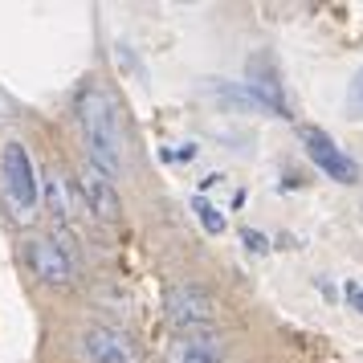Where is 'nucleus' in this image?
I'll return each mask as SVG.
<instances>
[{"mask_svg":"<svg viewBox=\"0 0 363 363\" xmlns=\"http://www.w3.org/2000/svg\"><path fill=\"white\" fill-rule=\"evenodd\" d=\"M0 192H4V200H9V208L21 225H29L37 216V196H41L37 167L29 160V147L17 143V139L4 143V151H0Z\"/></svg>","mask_w":363,"mask_h":363,"instance_id":"obj_2","label":"nucleus"},{"mask_svg":"<svg viewBox=\"0 0 363 363\" xmlns=\"http://www.w3.org/2000/svg\"><path fill=\"white\" fill-rule=\"evenodd\" d=\"M78 188H82V196H86V204H90V213L99 216V220H106V225H115L118 213H123V200H118L111 176H102L94 164H86L82 172H78Z\"/></svg>","mask_w":363,"mask_h":363,"instance_id":"obj_8","label":"nucleus"},{"mask_svg":"<svg viewBox=\"0 0 363 363\" xmlns=\"http://www.w3.org/2000/svg\"><path fill=\"white\" fill-rule=\"evenodd\" d=\"M164 318L176 330H184V335L208 330L216 323V302L200 286H172L164 294Z\"/></svg>","mask_w":363,"mask_h":363,"instance_id":"obj_3","label":"nucleus"},{"mask_svg":"<svg viewBox=\"0 0 363 363\" xmlns=\"http://www.w3.org/2000/svg\"><path fill=\"white\" fill-rule=\"evenodd\" d=\"M78 123H82L86 147H90V164L115 180L123 172V131H118V111L111 94L99 86H86L78 94Z\"/></svg>","mask_w":363,"mask_h":363,"instance_id":"obj_1","label":"nucleus"},{"mask_svg":"<svg viewBox=\"0 0 363 363\" xmlns=\"http://www.w3.org/2000/svg\"><path fill=\"white\" fill-rule=\"evenodd\" d=\"M298 139L306 143V155L327 172L330 180H339V184H355L359 180V164H355L351 155H343L339 143H335L327 131H318V127H298Z\"/></svg>","mask_w":363,"mask_h":363,"instance_id":"obj_5","label":"nucleus"},{"mask_svg":"<svg viewBox=\"0 0 363 363\" xmlns=\"http://www.w3.org/2000/svg\"><path fill=\"white\" fill-rule=\"evenodd\" d=\"M25 262H29V269L45 286H69L74 274H78L74 253L57 237H33V241H25Z\"/></svg>","mask_w":363,"mask_h":363,"instance_id":"obj_4","label":"nucleus"},{"mask_svg":"<svg viewBox=\"0 0 363 363\" xmlns=\"http://www.w3.org/2000/svg\"><path fill=\"white\" fill-rule=\"evenodd\" d=\"M192 208H196V216H200V225H204V229L208 233H225V216L216 213L213 204H208V200H192Z\"/></svg>","mask_w":363,"mask_h":363,"instance_id":"obj_10","label":"nucleus"},{"mask_svg":"<svg viewBox=\"0 0 363 363\" xmlns=\"http://www.w3.org/2000/svg\"><path fill=\"white\" fill-rule=\"evenodd\" d=\"M82 351L90 363H139V347L131 343V335L115 327H90L82 335Z\"/></svg>","mask_w":363,"mask_h":363,"instance_id":"obj_6","label":"nucleus"},{"mask_svg":"<svg viewBox=\"0 0 363 363\" xmlns=\"http://www.w3.org/2000/svg\"><path fill=\"white\" fill-rule=\"evenodd\" d=\"M241 237H245V241H249V249H253V253H265V249H269V241H265L262 233L245 229V233H241Z\"/></svg>","mask_w":363,"mask_h":363,"instance_id":"obj_12","label":"nucleus"},{"mask_svg":"<svg viewBox=\"0 0 363 363\" xmlns=\"http://www.w3.org/2000/svg\"><path fill=\"white\" fill-rule=\"evenodd\" d=\"M347 102H351V111H363V69L355 74V82H351V94H347Z\"/></svg>","mask_w":363,"mask_h":363,"instance_id":"obj_11","label":"nucleus"},{"mask_svg":"<svg viewBox=\"0 0 363 363\" xmlns=\"http://www.w3.org/2000/svg\"><path fill=\"white\" fill-rule=\"evenodd\" d=\"M351 302H355V311H363V286H351Z\"/></svg>","mask_w":363,"mask_h":363,"instance_id":"obj_13","label":"nucleus"},{"mask_svg":"<svg viewBox=\"0 0 363 363\" xmlns=\"http://www.w3.org/2000/svg\"><path fill=\"white\" fill-rule=\"evenodd\" d=\"M225 339L213 335V330H192V335H180L164 347L167 363H225Z\"/></svg>","mask_w":363,"mask_h":363,"instance_id":"obj_7","label":"nucleus"},{"mask_svg":"<svg viewBox=\"0 0 363 363\" xmlns=\"http://www.w3.org/2000/svg\"><path fill=\"white\" fill-rule=\"evenodd\" d=\"M45 204H50V213L57 216V225H66V220H69L66 180H62V176H57V172H50V176H45Z\"/></svg>","mask_w":363,"mask_h":363,"instance_id":"obj_9","label":"nucleus"}]
</instances>
